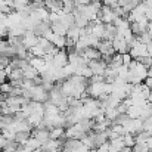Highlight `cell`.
<instances>
[{
	"instance_id": "1",
	"label": "cell",
	"mask_w": 152,
	"mask_h": 152,
	"mask_svg": "<svg viewBox=\"0 0 152 152\" xmlns=\"http://www.w3.org/2000/svg\"><path fill=\"white\" fill-rule=\"evenodd\" d=\"M30 95H31V99L33 101H37V102L49 101V92L42 84H37L33 89H30Z\"/></svg>"
},
{
	"instance_id": "2",
	"label": "cell",
	"mask_w": 152,
	"mask_h": 152,
	"mask_svg": "<svg viewBox=\"0 0 152 152\" xmlns=\"http://www.w3.org/2000/svg\"><path fill=\"white\" fill-rule=\"evenodd\" d=\"M87 93L92 98L99 99L103 93H106V81H102V83H89Z\"/></svg>"
},
{
	"instance_id": "3",
	"label": "cell",
	"mask_w": 152,
	"mask_h": 152,
	"mask_svg": "<svg viewBox=\"0 0 152 152\" xmlns=\"http://www.w3.org/2000/svg\"><path fill=\"white\" fill-rule=\"evenodd\" d=\"M39 40H40V37L33 31V30H27L25 33H24V36H22V43H24V46L30 50V49H33L34 46H37L39 45Z\"/></svg>"
},
{
	"instance_id": "4",
	"label": "cell",
	"mask_w": 152,
	"mask_h": 152,
	"mask_svg": "<svg viewBox=\"0 0 152 152\" xmlns=\"http://www.w3.org/2000/svg\"><path fill=\"white\" fill-rule=\"evenodd\" d=\"M89 66H90V69L93 71V75H95V74L103 75V74H105V69H106V66H108V64L101 58V59H92V61H89Z\"/></svg>"
},
{
	"instance_id": "5",
	"label": "cell",
	"mask_w": 152,
	"mask_h": 152,
	"mask_svg": "<svg viewBox=\"0 0 152 152\" xmlns=\"http://www.w3.org/2000/svg\"><path fill=\"white\" fill-rule=\"evenodd\" d=\"M52 62H53L58 68H62V66H65L66 64H69V59H68V53H66V50H65V49H61V50L55 55V58H53Z\"/></svg>"
},
{
	"instance_id": "6",
	"label": "cell",
	"mask_w": 152,
	"mask_h": 152,
	"mask_svg": "<svg viewBox=\"0 0 152 152\" xmlns=\"http://www.w3.org/2000/svg\"><path fill=\"white\" fill-rule=\"evenodd\" d=\"M31 136H34V137L43 145V143H46V142L50 139V132L46 130V129H33Z\"/></svg>"
},
{
	"instance_id": "7",
	"label": "cell",
	"mask_w": 152,
	"mask_h": 152,
	"mask_svg": "<svg viewBox=\"0 0 152 152\" xmlns=\"http://www.w3.org/2000/svg\"><path fill=\"white\" fill-rule=\"evenodd\" d=\"M112 46H114V49H115L117 53H127V52H130V48H129L126 39H120V37L114 39L112 40Z\"/></svg>"
},
{
	"instance_id": "8",
	"label": "cell",
	"mask_w": 152,
	"mask_h": 152,
	"mask_svg": "<svg viewBox=\"0 0 152 152\" xmlns=\"http://www.w3.org/2000/svg\"><path fill=\"white\" fill-rule=\"evenodd\" d=\"M117 34H118V30L114 24H105V34H103V39L102 40H114L117 39Z\"/></svg>"
},
{
	"instance_id": "9",
	"label": "cell",
	"mask_w": 152,
	"mask_h": 152,
	"mask_svg": "<svg viewBox=\"0 0 152 152\" xmlns=\"http://www.w3.org/2000/svg\"><path fill=\"white\" fill-rule=\"evenodd\" d=\"M52 28V24L49 22V21H42V22H39L36 27H34V33L39 36V37H43L45 34H46V31L48 30H50Z\"/></svg>"
},
{
	"instance_id": "10",
	"label": "cell",
	"mask_w": 152,
	"mask_h": 152,
	"mask_svg": "<svg viewBox=\"0 0 152 152\" xmlns=\"http://www.w3.org/2000/svg\"><path fill=\"white\" fill-rule=\"evenodd\" d=\"M52 30H53V33L58 34V36H66V33H68V27H66L64 22H61V19L52 22Z\"/></svg>"
},
{
	"instance_id": "11",
	"label": "cell",
	"mask_w": 152,
	"mask_h": 152,
	"mask_svg": "<svg viewBox=\"0 0 152 152\" xmlns=\"http://www.w3.org/2000/svg\"><path fill=\"white\" fill-rule=\"evenodd\" d=\"M87 61H92V59H101L102 58V53L98 49H95V48H86L84 50H83V53H81Z\"/></svg>"
},
{
	"instance_id": "12",
	"label": "cell",
	"mask_w": 152,
	"mask_h": 152,
	"mask_svg": "<svg viewBox=\"0 0 152 152\" xmlns=\"http://www.w3.org/2000/svg\"><path fill=\"white\" fill-rule=\"evenodd\" d=\"M22 71H24V78L34 80V78H37V77L40 75V72H39V71H37V69H36L33 65H30V64H28V65H27V66H25Z\"/></svg>"
},
{
	"instance_id": "13",
	"label": "cell",
	"mask_w": 152,
	"mask_h": 152,
	"mask_svg": "<svg viewBox=\"0 0 152 152\" xmlns=\"http://www.w3.org/2000/svg\"><path fill=\"white\" fill-rule=\"evenodd\" d=\"M30 136H31L30 132H18V133H15V142L18 145H25L27 140L30 139Z\"/></svg>"
},
{
	"instance_id": "14",
	"label": "cell",
	"mask_w": 152,
	"mask_h": 152,
	"mask_svg": "<svg viewBox=\"0 0 152 152\" xmlns=\"http://www.w3.org/2000/svg\"><path fill=\"white\" fill-rule=\"evenodd\" d=\"M127 114L130 118H140L142 115V108L137 106V105H130L129 109H127Z\"/></svg>"
},
{
	"instance_id": "15",
	"label": "cell",
	"mask_w": 152,
	"mask_h": 152,
	"mask_svg": "<svg viewBox=\"0 0 152 152\" xmlns=\"http://www.w3.org/2000/svg\"><path fill=\"white\" fill-rule=\"evenodd\" d=\"M65 136V127H53L50 130V139H61Z\"/></svg>"
},
{
	"instance_id": "16",
	"label": "cell",
	"mask_w": 152,
	"mask_h": 152,
	"mask_svg": "<svg viewBox=\"0 0 152 152\" xmlns=\"http://www.w3.org/2000/svg\"><path fill=\"white\" fill-rule=\"evenodd\" d=\"M109 143L117 149V151L120 152L124 146H126V143H124V137L123 136H120V137H117V139H112V140H109Z\"/></svg>"
},
{
	"instance_id": "17",
	"label": "cell",
	"mask_w": 152,
	"mask_h": 152,
	"mask_svg": "<svg viewBox=\"0 0 152 152\" xmlns=\"http://www.w3.org/2000/svg\"><path fill=\"white\" fill-rule=\"evenodd\" d=\"M123 137H124V143H126V146L133 148V146L136 145V137H134V134H132V133H126Z\"/></svg>"
},
{
	"instance_id": "18",
	"label": "cell",
	"mask_w": 152,
	"mask_h": 152,
	"mask_svg": "<svg viewBox=\"0 0 152 152\" xmlns=\"http://www.w3.org/2000/svg\"><path fill=\"white\" fill-rule=\"evenodd\" d=\"M27 146H30L31 149H42V143L34 137V136H30V139L27 140V143H25Z\"/></svg>"
},
{
	"instance_id": "19",
	"label": "cell",
	"mask_w": 152,
	"mask_h": 152,
	"mask_svg": "<svg viewBox=\"0 0 152 152\" xmlns=\"http://www.w3.org/2000/svg\"><path fill=\"white\" fill-rule=\"evenodd\" d=\"M118 115H120V112L117 111V108H108V109L105 111V117H106L108 120H111V121H114Z\"/></svg>"
},
{
	"instance_id": "20",
	"label": "cell",
	"mask_w": 152,
	"mask_h": 152,
	"mask_svg": "<svg viewBox=\"0 0 152 152\" xmlns=\"http://www.w3.org/2000/svg\"><path fill=\"white\" fill-rule=\"evenodd\" d=\"M129 120H130V117H129V114H127V112H126V114H120V115L112 121V124H123V126H124Z\"/></svg>"
},
{
	"instance_id": "21",
	"label": "cell",
	"mask_w": 152,
	"mask_h": 152,
	"mask_svg": "<svg viewBox=\"0 0 152 152\" xmlns=\"http://www.w3.org/2000/svg\"><path fill=\"white\" fill-rule=\"evenodd\" d=\"M111 130L112 132H115V133H118L120 136H124L127 132H126V127L123 126V124H112L111 126Z\"/></svg>"
},
{
	"instance_id": "22",
	"label": "cell",
	"mask_w": 152,
	"mask_h": 152,
	"mask_svg": "<svg viewBox=\"0 0 152 152\" xmlns=\"http://www.w3.org/2000/svg\"><path fill=\"white\" fill-rule=\"evenodd\" d=\"M12 89H13V86H12L10 81H4V83L0 86V90H1L4 95H9V93L12 92Z\"/></svg>"
},
{
	"instance_id": "23",
	"label": "cell",
	"mask_w": 152,
	"mask_h": 152,
	"mask_svg": "<svg viewBox=\"0 0 152 152\" xmlns=\"http://www.w3.org/2000/svg\"><path fill=\"white\" fill-rule=\"evenodd\" d=\"M143 130H146V132L152 133V115H149L148 118L143 120Z\"/></svg>"
},
{
	"instance_id": "24",
	"label": "cell",
	"mask_w": 152,
	"mask_h": 152,
	"mask_svg": "<svg viewBox=\"0 0 152 152\" xmlns=\"http://www.w3.org/2000/svg\"><path fill=\"white\" fill-rule=\"evenodd\" d=\"M132 61H133V56L130 55V52L123 53V64H124V65H130V64H132Z\"/></svg>"
},
{
	"instance_id": "25",
	"label": "cell",
	"mask_w": 152,
	"mask_h": 152,
	"mask_svg": "<svg viewBox=\"0 0 152 152\" xmlns=\"http://www.w3.org/2000/svg\"><path fill=\"white\" fill-rule=\"evenodd\" d=\"M127 109H129V105H126L124 102H120V103L117 105V111H118L120 114H126Z\"/></svg>"
},
{
	"instance_id": "26",
	"label": "cell",
	"mask_w": 152,
	"mask_h": 152,
	"mask_svg": "<svg viewBox=\"0 0 152 152\" xmlns=\"http://www.w3.org/2000/svg\"><path fill=\"white\" fill-rule=\"evenodd\" d=\"M102 4L109 6V7H115L118 4V0H102Z\"/></svg>"
},
{
	"instance_id": "27",
	"label": "cell",
	"mask_w": 152,
	"mask_h": 152,
	"mask_svg": "<svg viewBox=\"0 0 152 152\" xmlns=\"http://www.w3.org/2000/svg\"><path fill=\"white\" fill-rule=\"evenodd\" d=\"M4 81H7V72L4 69H0V84H3Z\"/></svg>"
},
{
	"instance_id": "28",
	"label": "cell",
	"mask_w": 152,
	"mask_h": 152,
	"mask_svg": "<svg viewBox=\"0 0 152 152\" xmlns=\"http://www.w3.org/2000/svg\"><path fill=\"white\" fill-rule=\"evenodd\" d=\"M6 142H7V139L0 133V151H3L4 149V146H6Z\"/></svg>"
},
{
	"instance_id": "29",
	"label": "cell",
	"mask_w": 152,
	"mask_h": 152,
	"mask_svg": "<svg viewBox=\"0 0 152 152\" xmlns=\"http://www.w3.org/2000/svg\"><path fill=\"white\" fill-rule=\"evenodd\" d=\"M145 84L146 86H149L152 89V77H146V80H145Z\"/></svg>"
},
{
	"instance_id": "30",
	"label": "cell",
	"mask_w": 152,
	"mask_h": 152,
	"mask_svg": "<svg viewBox=\"0 0 152 152\" xmlns=\"http://www.w3.org/2000/svg\"><path fill=\"white\" fill-rule=\"evenodd\" d=\"M146 31H148V33H149V34H151V36H152V21H149V22H148V27H146Z\"/></svg>"
},
{
	"instance_id": "31",
	"label": "cell",
	"mask_w": 152,
	"mask_h": 152,
	"mask_svg": "<svg viewBox=\"0 0 152 152\" xmlns=\"http://www.w3.org/2000/svg\"><path fill=\"white\" fill-rule=\"evenodd\" d=\"M146 145L149 146V149H152V136L148 137V140H146Z\"/></svg>"
},
{
	"instance_id": "32",
	"label": "cell",
	"mask_w": 152,
	"mask_h": 152,
	"mask_svg": "<svg viewBox=\"0 0 152 152\" xmlns=\"http://www.w3.org/2000/svg\"><path fill=\"white\" fill-rule=\"evenodd\" d=\"M149 69H152V65H151V66H149Z\"/></svg>"
},
{
	"instance_id": "33",
	"label": "cell",
	"mask_w": 152,
	"mask_h": 152,
	"mask_svg": "<svg viewBox=\"0 0 152 152\" xmlns=\"http://www.w3.org/2000/svg\"><path fill=\"white\" fill-rule=\"evenodd\" d=\"M139 1H145V0H139Z\"/></svg>"
}]
</instances>
